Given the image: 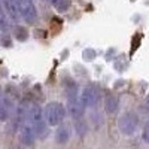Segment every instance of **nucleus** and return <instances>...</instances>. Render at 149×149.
Here are the masks:
<instances>
[{"label": "nucleus", "instance_id": "14", "mask_svg": "<svg viewBox=\"0 0 149 149\" xmlns=\"http://www.w3.org/2000/svg\"><path fill=\"white\" fill-rule=\"evenodd\" d=\"M8 18L9 17H8V14L5 12V9L3 10L0 9V30H2V31H8L9 30L10 24H9V19Z\"/></svg>", "mask_w": 149, "mask_h": 149}, {"label": "nucleus", "instance_id": "17", "mask_svg": "<svg viewBox=\"0 0 149 149\" xmlns=\"http://www.w3.org/2000/svg\"><path fill=\"white\" fill-rule=\"evenodd\" d=\"M3 45H5V46H10V40H9V37H3Z\"/></svg>", "mask_w": 149, "mask_h": 149}, {"label": "nucleus", "instance_id": "2", "mask_svg": "<svg viewBox=\"0 0 149 149\" xmlns=\"http://www.w3.org/2000/svg\"><path fill=\"white\" fill-rule=\"evenodd\" d=\"M66 106L60 102H49L45 107H43V113H45V119L48 122V125L51 127H57L66 118Z\"/></svg>", "mask_w": 149, "mask_h": 149}, {"label": "nucleus", "instance_id": "15", "mask_svg": "<svg viewBox=\"0 0 149 149\" xmlns=\"http://www.w3.org/2000/svg\"><path fill=\"white\" fill-rule=\"evenodd\" d=\"M74 128H76V131H78V134H79V136H84V134L86 133V130H88V127L85 125V122L82 121V118L76 119V124H74Z\"/></svg>", "mask_w": 149, "mask_h": 149}, {"label": "nucleus", "instance_id": "18", "mask_svg": "<svg viewBox=\"0 0 149 149\" xmlns=\"http://www.w3.org/2000/svg\"><path fill=\"white\" fill-rule=\"evenodd\" d=\"M146 103H148V106H149V94H148V97H146Z\"/></svg>", "mask_w": 149, "mask_h": 149}, {"label": "nucleus", "instance_id": "6", "mask_svg": "<svg viewBox=\"0 0 149 149\" xmlns=\"http://www.w3.org/2000/svg\"><path fill=\"white\" fill-rule=\"evenodd\" d=\"M37 137V134L33 128V125L30 122H24L22 125L19 127V142L24 145V146H31L34 145V140Z\"/></svg>", "mask_w": 149, "mask_h": 149}, {"label": "nucleus", "instance_id": "3", "mask_svg": "<svg viewBox=\"0 0 149 149\" xmlns=\"http://www.w3.org/2000/svg\"><path fill=\"white\" fill-rule=\"evenodd\" d=\"M137 125H139V118L136 113L133 112H128V113H124L119 121H118V128L122 134H133L136 130H137Z\"/></svg>", "mask_w": 149, "mask_h": 149}, {"label": "nucleus", "instance_id": "4", "mask_svg": "<svg viewBox=\"0 0 149 149\" xmlns=\"http://www.w3.org/2000/svg\"><path fill=\"white\" fill-rule=\"evenodd\" d=\"M18 2H19L21 18L27 24H34L37 19V10H36L33 0H18Z\"/></svg>", "mask_w": 149, "mask_h": 149}, {"label": "nucleus", "instance_id": "12", "mask_svg": "<svg viewBox=\"0 0 149 149\" xmlns=\"http://www.w3.org/2000/svg\"><path fill=\"white\" fill-rule=\"evenodd\" d=\"M14 34H15V39L18 42H24V40H27V37H29L27 29L22 27V26H17L15 30H14Z\"/></svg>", "mask_w": 149, "mask_h": 149}, {"label": "nucleus", "instance_id": "5", "mask_svg": "<svg viewBox=\"0 0 149 149\" xmlns=\"http://www.w3.org/2000/svg\"><path fill=\"white\" fill-rule=\"evenodd\" d=\"M81 100L85 107H95L100 102V91L93 85H86L81 93Z\"/></svg>", "mask_w": 149, "mask_h": 149}, {"label": "nucleus", "instance_id": "7", "mask_svg": "<svg viewBox=\"0 0 149 149\" xmlns=\"http://www.w3.org/2000/svg\"><path fill=\"white\" fill-rule=\"evenodd\" d=\"M67 112L70 113V116L74 118V119H79V118L84 116V113H85V104L82 103L81 97L78 98V95H76V97H70L69 98V102H67Z\"/></svg>", "mask_w": 149, "mask_h": 149}, {"label": "nucleus", "instance_id": "11", "mask_svg": "<svg viewBox=\"0 0 149 149\" xmlns=\"http://www.w3.org/2000/svg\"><path fill=\"white\" fill-rule=\"evenodd\" d=\"M118 104H119V102L115 94H107L104 97V112L106 113H109V115L115 113L118 110Z\"/></svg>", "mask_w": 149, "mask_h": 149}, {"label": "nucleus", "instance_id": "8", "mask_svg": "<svg viewBox=\"0 0 149 149\" xmlns=\"http://www.w3.org/2000/svg\"><path fill=\"white\" fill-rule=\"evenodd\" d=\"M2 6L5 12L8 14L9 19L17 21L21 18V12H19V2L18 0H2Z\"/></svg>", "mask_w": 149, "mask_h": 149}, {"label": "nucleus", "instance_id": "16", "mask_svg": "<svg viewBox=\"0 0 149 149\" xmlns=\"http://www.w3.org/2000/svg\"><path fill=\"white\" fill-rule=\"evenodd\" d=\"M142 137L146 143H149V121L145 124V127H143V131H142Z\"/></svg>", "mask_w": 149, "mask_h": 149}, {"label": "nucleus", "instance_id": "10", "mask_svg": "<svg viewBox=\"0 0 149 149\" xmlns=\"http://www.w3.org/2000/svg\"><path fill=\"white\" fill-rule=\"evenodd\" d=\"M70 137H72V130H70L69 125L63 124V125H60V127L57 128V131H55V142H57L58 145H66V143H69Z\"/></svg>", "mask_w": 149, "mask_h": 149}, {"label": "nucleus", "instance_id": "13", "mask_svg": "<svg viewBox=\"0 0 149 149\" xmlns=\"http://www.w3.org/2000/svg\"><path fill=\"white\" fill-rule=\"evenodd\" d=\"M58 12H66L69 9V0H48Z\"/></svg>", "mask_w": 149, "mask_h": 149}, {"label": "nucleus", "instance_id": "1", "mask_svg": "<svg viewBox=\"0 0 149 149\" xmlns=\"http://www.w3.org/2000/svg\"><path fill=\"white\" fill-rule=\"evenodd\" d=\"M27 122H30L37 137H45V136L48 134V122L45 119V113L39 104H31L29 109H27Z\"/></svg>", "mask_w": 149, "mask_h": 149}, {"label": "nucleus", "instance_id": "19", "mask_svg": "<svg viewBox=\"0 0 149 149\" xmlns=\"http://www.w3.org/2000/svg\"><path fill=\"white\" fill-rule=\"evenodd\" d=\"M0 98H2V86H0Z\"/></svg>", "mask_w": 149, "mask_h": 149}, {"label": "nucleus", "instance_id": "9", "mask_svg": "<svg viewBox=\"0 0 149 149\" xmlns=\"http://www.w3.org/2000/svg\"><path fill=\"white\" fill-rule=\"evenodd\" d=\"M14 113V103L9 97L2 95L0 98V122H6Z\"/></svg>", "mask_w": 149, "mask_h": 149}]
</instances>
